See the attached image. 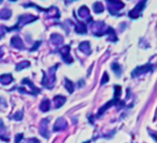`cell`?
I'll list each match as a JSON object with an SVG mask.
<instances>
[{"label":"cell","mask_w":157,"mask_h":143,"mask_svg":"<svg viewBox=\"0 0 157 143\" xmlns=\"http://www.w3.org/2000/svg\"><path fill=\"white\" fill-rule=\"evenodd\" d=\"M58 64L51 67L48 69L47 73L43 72V79H42V85L46 87V88H53L56 83V71L58 69Z\"/></svg>","instance_id":"cell-1"},{"label":"cell","mask_w":157,"mask_h":143,"mask_svg":"<svg viewBox=\"0 0 157 143\" xmlns=\"http://www.w3.org/2000/svg\"><path fill=\"white\" fill-rule=\"evenodd\" d=\"M38 20V17L36 16H33L32 14H24V15H21L19 16L18 18V22L13 26V27H10V28H8L7 27V31L10 32V31H15V30H21L25 24L27 23H31L34 21Z\"/></svg>","instance_id":"cell-2"},{"label":"cell","mask_w":157,"mask_h":143,"mask_svg":"<svg viewBox=\"0 0 157 143\" xmlns=\"http://www.w3.org/2000/svg\"><path fill=\"white\" fill-rule=\"evenodd\" d=\"M107 9L113 15L118 16V11L124 8V4L120 1H107Z\"/></svg>","instance_id":"cell-3"},{"label":"cell","mask_w":157,"mask_h":143,"mask_svg":"<svg viewBox=\"0 0 157 143\" xmlns=\"http://www.w3.org/2000/svg\"><path fill=\"white\" fill-rule=\"evenodd\" d=\"M153 67L151 63H147L145 65H142V66H138L136 69H134L131 73V76L132 77H137V76H140L141 74H144L146 73H149L151 71H152Z\"/></svg>","instance_id":"cell-4"},{"label":"cell","mask_w":157,"mask_h":143,"mask_svg":"<svg viewBox=\"0 0 157 143\" xmlns=\"http://www.w3.org/2000/svg\"><path fill=\"white\" fill-rule=\"evenodd\" d=\"M145 4H146V1H140L139 2L135 8L133 10H131L129 12V16L131 18V19H137L140 16V13L142 12V10H144V7H145Z\"/></svg>","instance_id":"cell-5"},{"label":"cell","mask_w":157,"mask_h":143,"mask_svg":"<svg viewBox=\"0 0 157 143\" xmlns=\"http://www.w3.org/2000/svg\"><path fill=\"white\" fill-rule=\"evenodd\" d=\"M59 53L63 59V61L67 63H71L73 62V59L70 55V46H64L59 50Z\"/></svg>","instance_id":"cell-6"},{"label":"cell","mask_w":157,"mask_h":143,"mask_svg":"<svg viewBox=\"0 0 157 143\" xmlns=\"http://www.w3.org/2000/svg\"><path fill=\"white\" fill-rule=\"evenodd\" d=\"M48 124H49V119L44 118L41 121L40 126H39V132L40 135L43 136L45 138L49 137V130H48Z\"/></svg>","instance_id":"cell-7"},{"label":"cell","mask_w":157,"mask_h":143,"mask_svg":"<svg viewBox=\"0 0 157 143\" xmlns=\"http://www.w3.org/2000/svg\"><path fill=\"white\" fill-rule=\"evenodd\" d=\"M78 14H79V16H80V18H82V19L86 20L89 23L91 22V21H92V17H91V14H90V10H89V9H88L86 6H82V7H80V8L79 9V10H78Z\"/></svg>","instance_id":"cell-8"},{"label":"cell","mask_w":157,"mask_h":143,"mask_svg":"<svg viewBox=\"0 0 157 143\" xmlns=\"http://www.w3.org/2000/svg\"><path fill=\"white\" fill-rule=\"evenodd\" d=\"M68 127V123L67 121L64 119V118H58L55 125H54V127H53V130L54 131H62V130H65L66 128Z\"/></svg>","instance_id":"cell-9"},{"label":"cell","mask_w":157,"mask_h":143,"mask_svg":"<svg viewBox=\"0 0 157 143\" xmlns=\"http://www.w3.org/2000/svg\"><path fill=\"white\" fill-rule=\"evenodd\" d=\"M10 43H11V45H12L14 47H16V49L19 50H22L25 49L24 44H23L21 38L20 36H17V35L13 36V37L11 38V40H10Z\"/></svg>","instance_id":"cell-10"},{"label":"cell","mask_w":157,"mask_h":143,"mask_svg":"<svg viewBox=\"0 0 157 143\" xmlns=\"http://www.w3.org/2000/svg\"><path fill=\"white\" fill-rule=\"evenodd\" d=\"M21 83L23 84V85H27L30 88H31V90H32V95L33 96H36V95L38 94V93H40V89L39 88H37L34 85H33V83L30 80V79H28V78H24L22 81H21Z\"/></svg>","instance_id":"cell-11"},{"label":"cell","mask_w":157,"mask_h":143,"mask_svg":"<svg viewBox=\"0 0 157 143\" xmlns=\"http://www.w3.org/2000/svg\"><path fill=\"white\" fill-rule=\"evenodd\" d=\"M50 41H51L52 44L55 45V46H60V45L63 44L64 39H63L62 35H60L59 34H51Z\"/></svg>","instance_id":"cell-12"},{"label":"cell","mask_w":157,"mask_h":143,"mask_svg":"<svg viewBox=\"0 0 157 143\" xmlns=\"http://www.w3.org/2000/svg\"><path fill=\"white\" fill-rule=\"evenodd\" d=\"M79 50L80 51H82L84 54L90 55L91 54V44H90V42H88V41L81 42L79 46Z\"/></svg>","instance_id":"cell-13"},{"label":"cell","mask_w":157,"mask_h":143,"mask_svg":"<svg viewBox=\"0 0 157 143\" xmlns=\"http://www.w3.org/2000/svg\"><path fill=\"white\" fill-rule=\"evenodd\" d=\"M67 101V98L64 97V96H60V95H58L54 98V102H55V107L58 109V108H60L61 106H63V104L66 102Z\"/></svg>","instance_id":"cell-14"},{"label":"cell","mask_w":157,"mask_h":143,"mask_svg":"<svg viewBox=\"0 0 157 143\" xmlns=\"http://www.w3.org/2000/svg\"><path fill=\"white\" fill-rule=\"evenodd\" d=\"M75 32L78 34H86L87 33V28L85 23L81 22H77L75 24Z\"/></svg>","instance_id":"cell-15"},{"label":"cell","mask_w":157,"mask_h":143,"mask_svg":"<svg viewBox=\"0 0 157 143\" xmlns=\"http://www.w3.org/2000/svg\"><path fill=\"white\" fill-rule=\"evenodd\" d=\"M7 131H6V127H5V125L3 123V121L0 119V138L2 140H5V141H9V138L7 137Z\"/></svg>","instance_id":"cell-16"},{"label":"cell","mask_w":157,"mask_h":143,"mask_svg":"<svg viewBox=\"0 0 157 143\" xmlns=\"http://www.w3.org/2000/svg\"><path fill=\"white\" fill-rule=\"evenodd\" d=\"M13 81V77L10 73H6L0 75V83L2 85H9Z\"/></svg>","instance_id":"cell-17"},{"label":"cell","mask_w":157,"mask_h":143,"mask_svg":"<svg viewBox=\"0 0 157 143\" xmlns=\"http://www.w3.org/2000/svg\"><path fill=\"white\" fill-rule=\"evenodd\" d=\"M11 14H12V11L9 9L5 8V9L0 10V19H2V20H9L11 17Z\"/></svg>","instance_id":"cell-18"},{"label":"cell","mask_w":157,"mask_h":143,"mask_svg":"<svg viewBox=\"0 0 157 143\" xmlns=\"http://www.w3.org/2000/svg\"><path fill=\"white\" fill-rule=\"evenodd\" d=\"M51 108V104H50V101L48 99H44L41 104H40V110L43 113H46L50 110Z\"/></svg>","instance_id":"cell-19"},{"label":"cell","mask_w":157,"mask_h":143,"mask_svg":"<svg viewBox=\"0 0 157 143\" xmlns=\"http://www.w3.org/2000/svg\"><path fill=\"white\" fill-rule=\"evenodd\" d=\"M46 12H48L49 14V17H53V18H59L60 16V13H59V10L56 8V7H51L50 9H48L46 10Z\"/></svg>","instance_id":"cell-20"},{"label":"cell","mask_w":157,"mask_h":143,"mask_svg":"<svg viewBox=\"0 0 157 143\" xmlns=\"http://www.w3.org/2000/svg\"><path fill=\"white\" fill-rule=\"evenodd\" d=\"M93 10L95 13H102L103 10H104V8L103 6V4L101 2H95L93 4Z\"/></svg>","instance_id":"cell-21"},{"label":"cell","mask_w":157,"mask_h":143,"mask_svg":"<svg viewBox=\"0 0 157 143\" xmlns=\"http://www.w3.org/2000/svg\"><path fill=\"white\" fill-rule=\"evenodd\" d=\"M31 65V63L28 61H23L16 65V71H21L25 68H28Z\"/></svg>","instance_id":"cell-22"},{"label":"cell","mask_w":157,"mask_h":143,"mask_svg":"<svg viewBox=\"0 0 157 143\" xmlns=\"http://www.w3.org/2000/svg\"><path fill=\"white\" fill-rule=\"evenodd\" d=\"M65 86H66L67 90L69 93H73V91H74V84L70 80L67 79V78L65 79Z\"/></svg>","instance_id":"cell-23"},{"label":"cell","mask_w":157,"mask_h":143,"mask_svg":"<svg viewBox=\"0 0 157 143\" xmlns=\"http://www.w3.org/2000/svg\"><path fill=\"white\" fill-rule=\"evenodd\" d=\"M112 70L114 71V73L118 76V75H120L121 74V67H120V65L118 63V62H114L113 64H112Z\"/></svg>","instance_id":"cell-24"},{"label":"cell","mask_w":157,"mask_h":143,"mask_svg":"<svg viewBox=\"0 0 157 143\" xmlns=\"http://www.w3.org/2000/svg\"><path fill=\"white\" fill-rule=\"evenodd\" d=\"M12 119H14V120H17V121H20V120H21L22 118H23V112L22 111H19V112H17L14 115H12V117H11Z\"/></svg>","instance_id":"cell-25"},{"label":"cell","mask_w":157,"mask_h":143,"mask_svg":"<svg viewBox=\"0 0 157 143\" xmlns=\"http://www.w3.org/2000/svg\"><path fill=\"white\" fill-rule=\"evenodd\" d=\"M108 80H109V76H108L107 73H103V78H102V80H101V85H103V84L107 83Z\"/></svg>","instance_id":"cell-26"},{"label":"cell","mask_w":157,"mask_h":143,"mask_svg":"<svg viewBox=\"0 0 157 143\" xmlns=\"http://www.w3.org/2000/svg\"><path fill=\"white\" fill-rule=\"evenodd\" d=\"M22 138H23V134L22 133L17 134L16 137H15V143H21Z\"/></svg>","instance_id":"cell-27"},{"label":"cell","mask_w":157,"mask_h":143,"mask_svg":"<svg viewBox=\"0 0 157 143\" xmlns=\"http://www.w3.org/2000/svg\"><path fill=\"white\" fill-rule=\"evenodd\" d=\"M6 30H7V27H5L3 25L0 26V39L3 38L4 35L6 34Z\"/></svg>","instance_id":"cell-28"},{"label":"cell","mask_w":157,"mask_h":143,"mask_svg":"<svg viewBox=\"0 0 157 143\" xmlns=\"http://www.w3.org/2000/svg\"><path fill=\"white\" fill-rule=\"evenodd\" d=\"M41 43H42L41 41H38V42H36V43L33 45V46L32 47V49H31L30 50H31V51H34V50H37V47L40 46V44H41Z\"/></svg>","instance_id":"cell-29"},{"label":"cell","mask_w":157,"mask_h":143,"mask_svg":"<svg viewBox=\"0 0 157 143\" xmlns=\"http://www.w3.org/2000/svg\"><path fill=\"white\" fill-rule=\"evenodd\" d=\"M26 143H40V141H39L37 138H34V137H32V138H30V139H28Z\"/></svg>","instance_id":"cell-30"},{"label":"cell","mask_w":157,"mask_h":143,"mask_svg":"<svg viewBox=\"0 0 157 143\" xmlns=\"http://www.w3.org/2000/svg\"><path fill=\"white\" fill-rule=\"evenodd\" d=\"M149 132H150V136L152 137L155 141H157V133H154V132H152L151 130H149Z\"/></svg>","instance_id":"cell-31"},{"label":"cell","mask_w":157,"mask_h":143,"mask_svg":"<svg viewBox=\"0 0 157 143\" xmlns=\"http://www.w3.org/2000/svg\"><path fill=\"white\" fill-rule=\"evenodd\" d=\"M4 55V52H3V50H2V47H0V59H1Z\"/></svg>","instance_id":"cell-32"}]
</instances>
